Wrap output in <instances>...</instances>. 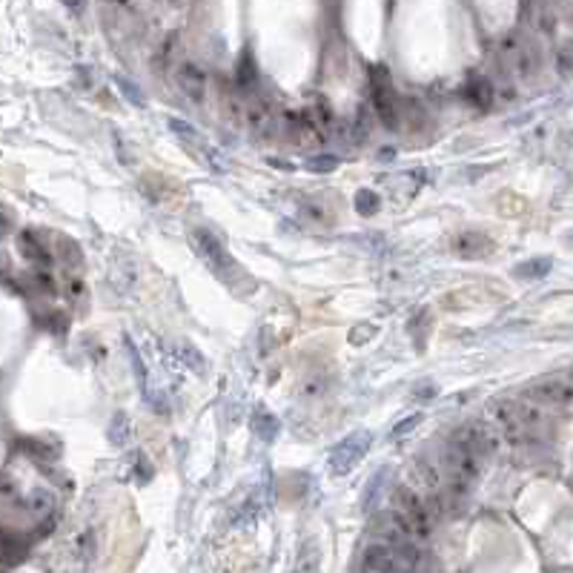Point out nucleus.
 Here are the masks:
<instances>
[{
  "instance_id": "15",
  "label": "nucleus",
  "mask_w": 573,
  "mask_h": 573,
  "mask_svg": "<svg viewBox=\"0 0 573 573\" xmlns=\"http://www.w3.org/2000/svg\"><path fill=\"white\" fill-rule=\"evenodd\" d=\"M419 422H422V416H419V413H416V416H410V419H404V422H399V424H395V430H393V439H402V436H407L410 430L416 427Z\"/></svg>"
},
{
  "instance_id": "12",
  "label": "nucleus",
  "mask_w": 573,
  "mask_h": 573,
  "mask_svg": "<svg viewBox=\"0 0 573 573\" xmlns=\"http://www.w3.org/2000/svg\"><path fill=\"white\" fill-rule=\"evenodd\" d=\"M118 89L126 95V101H130L132 106H147V98H143V92L135 86V81H130V77H118Z\"/></svg>"
},
{
  "instance_id": "11",
  "label": "nucleus",
  "mask_w": 573,
  "mask_h": 573,
  "mask_svg": "<svg viewBox=\"0 0 573 573\" xmlns=\"http://www.w3.org/2000/svg\"><path fill=\"white\" fill-rule=\"evenodd\" d=\"M304 167L310 169V172H332V169H339V158L336 155H313V158H307L304 161Z\"/></svg>"
},
{
  "instance_id": "13",
  "label": "nucleus",
  "mask_w": 573,
  "mask_h": 573,
  "mask_svg": "<svg viewBox=\"0 0 573 573\" xmlns=\"http://www.w3.org/2000/svg\"><path fill=\"white\" fill-rule=\"evenodd\" d=\"M21 249H23V256H26V258H32V261L46 264V258H49V256H46V249H43V247H40L32 235H23V238H21Z\"/></svg>"
},
{
  "instance_id": "16",
  "label": "nucleus",
  "mask_w": 573,
  "mask_h": 573,
  "mask_svg": "<svg viewBox=\"0 0 573 573\" xmlns=\"http://www.w3.org/2000/svg\"><path fill=\"white\" fill-rule=\"evenodd\" d=\"M169 126H175V132H181V135H189V138H195V130L189 123L178 121V118H169Z\"/></svg>"
},
{
  "instance_id": "4",
  "label": "nucleus",
  "mask_w": 573,
  "mask_h": 573,
  "mask_svg": "<svg viewBox=\"0 0 573 573\" xmlns=\"http://www.w3.org/2000/svg\"><path fill=\"white\" fill-rule=\"evenodd\" d=\"M531 395L539 404H573V385L570 381H545V385H536L531 390Z\"/></svg>"
},
{
  "instance_id": "5",
  "label": "nucleus",
  "mask_w": 573,
  "mask_h": 573,
  "mask_svg": "<svg viewBox=\"0 0 573 573\" xmlns=\"http://www.w3.org/2000/svg\"><path fill=\"white\" fill-rule=\"evenodd\" d=\"M178 84H181L186 98L204 101V95H206V75L201 72L198 63H184L181 72H178Z\"/></svg>"
},
{
  "instance_id": "17",
  "label": "nucleus",
  "mask_w": 573,
  "mask_h": 573,
  "mask_svg": "<svg viewBox=\"0 0 573 573\" xmlns=\"http://www.w3.org/2000/svg\"><path fill=\"white\" fill-rule=\"evenodd\" d=\"M63 3H66L69 9H75V12H81V9H84V0H63Z\"/></svg>"
},
{
  "instance_id": "10",
  "label": "nucleus",
  "mask_w": 573,
  "mask_h": 573,
  "mask_svg": "<svg viewBox=\"0 0 573 573\" xmlns=\"http://www.w3.org/2000/svg\"><path fill=\"white\" fill-rule=\"evenodd\" d=\"M256 81H258V72H256V66H252V60L244 58L241 63H238V69H235V84L241 89H249Z\"/></svg>"
},
{
  "instance_id": "9",
  "label": "nucleus",
  "mask_w": 573,
  "mask_h": 573,
  "mask_svg": "<svg viewBox=\"0 0 573 573\" xmlns=\"http://www.w3.org/2000/svg\"><path fill=\"white\" fill-rule=\"evenodd\" d=\"M256 433H258L261 439H267V441L278 433V422H276L273 413H267V410H258V413H256Z\"/></svg>"
},
{
  "instance_id": "3",
  "label": "nucleus",
  "mask_w": 573,
  "mask_h": 573,
  "mask_svg": "<svg viewBox=\"0 0 573 573\" xmlns=\"http://www.w3.org/2000/svg\"><path fill=\"white\" fill-rule=\"evenodd\" d=\"M195 241H198V252L206 258V264H210L221 278H227L232 269H235V261L227 256L224 244H221L210 230H195Z\"/></svg>"
},
{
  "instance_id": "7",
  "label": "nucleus",
  "mask_w": 573,
  "mask_h": 573,
  "mask_svg": "<svg viewBox=\"0 0 573 573\" xmlns=\"http://www.w3.org/2000/svg\"><path fill=\"white\" fill-rule=\"evenodd\" d=\"M353 204H356V212H358V215H364V218L376 215V212H378V206H381V201H378V195L373 193V189H358Z\"/></svg>"
},
{
  "instance_id": "1",
  "label": "nucleus",
  "mask_w": 573,
  "mask_h": 573,
  "mask_svg": "<svg viewBox=\"0 0 573 573\" xmlns=\"http://www.w3.org/2000/svg\"><path fill=\"white\" fill-rule=\"evenodd\" d=\"M393 511L399 513V519L407 524V531L413 533V539H424L433 531V522H436V513H433V504H430L419 490L413 487H399L393 493Z\"/></svg>"
},
{
  "instance_id": "6",
  "label": "nucleus",
  "mask_w": 573,
  "mask_h": 573,
  "mask_svg": "<svg viewBox=\"0 0 573 573\" xmlns=\"http://www.w3.org/2000/svg\"><path fill=\"white\" fill-rule=\"evenodd\" d=\"M247 121H249V126L256 132H267V130H273V126H276V112H273V106H269L267 101H252L247 106Z\"/></svg>"
},
{
  "instance_id": "8",
  "label": "nucleus",
  "mask_w": 573,
  "mask_h": 573,
  "mask_svg": "<svg viewBox=\"0 0 573 573\" xmlns=\"http://www.w3.org/2000/svg\"><path fill=\"white\" fill-rule=\"evenodd\" d=\"M550 258H533V261H524L519 269H516V276L519 278H542L550 273Z\"/></svg>"
},
{
  "instance_id": "2",
  "label": "nucleus",
  "mask_w": 573,
  "mask_h": 573,
  "mask_svg": "<svg viewBox=\"0 0 573 573\" xmlns=\"http://www.w3.org/2000/svg\"><path fill=\"white\" fill-rule=\"evenodd\" d=\"M370 441H373L370 430H356V433H350L347 439H341L336 448H332V453H330V470L336 476L350 473L364 456H367Z\"/></svg>"
},
{
  "instance_id": "14",
  "label": "nucleus",
  "mask_w": 573,
  "mask_h": 573,
  "mask_svg": "<svg viewBox=\"0 0 573 573\" xmlns=\"http://www.w3.org/2000/svg\"><path fill=\"white\" fill-rule=\"evenodd\" d=\"M470 89H473V101L479 103V106H487L490 103V86L485 81H476Z\"/></svg>"
}]
</instances>
